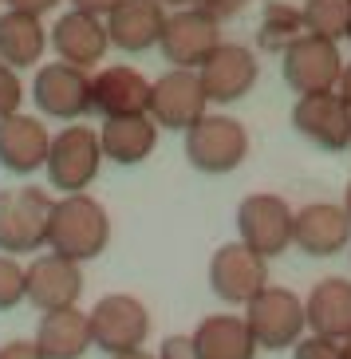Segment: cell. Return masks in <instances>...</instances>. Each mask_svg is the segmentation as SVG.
Wrapping results in <instances>:
<instances>
[{
  "label": "cell",
  "instance_id": "603a6c76",
  "mask_svg": "<svg viewBox=\"0 0 351 359\" xmlns=\"http://www.w3.org/2000/svg\"><path fill=\"white\" fill-rule=\"evenodd\" d=\"M193 348L198 359H256L261 344L249 332L245 316H205L193 327Z\"/></svg>",
  "mask_w": 351,
  "mask_h": 359
},
{
  "label": "cell",
  "instance_id": "4dcf8cb0",
  "mask_svg": "<svg viewBox=\"0 0 351 359\" xmlns=\"http://www.w3.org/2000/svg\"><path fill=\"white\" fill-rule=\"evenodd\" d=\"M158 359H198L193 336H166L158 348Z\"/></svg>",
  "mask_w": 351,
  "mask_h": 359
},
{
  "label": "cell",
  "instance_id": "d4e9b609",
  "mask_svg": "<svg viewBox=\"0 0 351 359\" xmlns=\"http://www.w3.org/2000/svg\"><path fill=\"white\" fill-rule=\"evenodd\" d=\"M48 52V28L40 24V16L20 8L0 12V60L8 67H36Z\"/></svg>",
  "mask_w": 351,
  "mask_h": 359
},
{
  "label": "cell",
  "instance_id": "9a60e30c",
  "mask_svg": "<svg viewBox=\"0 0 351 359\" xmlns=\"http://www.w3.org/2000/svg\"><path fill=\"white\" fill-rule=\"evenodd\" d=\"M28 304L40 312H60V308H75L79 292H83V264L67 261L60 253H40L28 261Z\"/></svg>",
  "mask_w": 351,
  "mask_h": 359
},
{
  "label": "cell",
  "instance_id": "d6986e66",
  "mask_svg": "<svg viewBox=\"0 0 351 359\" xmlns=\"http://www.w3.org/2000/svg\"><path fill=\"white\" fill-rule=\"evenodd\" d=\"M166 4L162 0H118L106 12V36L118 52H150L158 48L162 28H166Z\"/></svg>",
  "mask_w": 351,
  "mask_h": 359
},
{
  "label": "cell",
  "instance_id": "7a4b0ae2",
  "mask_svg": "<svg viewBox=\"0 0 351 359\" xmlns=\"http://www.w3.org/2000/svg\"><path fill=\"white\" fill-rule=\"evenodd\" d=\"M55 198L36 186H12L0 190V253H40L48 245V222H52Z\"/></svg>",
  "mask_w": 351,
  "mask_h": 359
},
{
  "label": "cell",
  "instance_id": "484cf974",
  "mask_svg": "<svg viewBox=\"0 0 351 359\" xmlns=\"http://www.w3.org/2000/svg\"><path fill=\"white\" fill-rule=\"evenodd\" d=\"M304 32H308L304 28V8L284 4V0H268L265 16H261V28H256V43L265 52H284L288 43H296Z\"/></svg>",
  "mask_w": 351,
  "mask_h": 359
},
{
  "label": "cell",
  "instance_id": "4fadbf2b",
  "mask_svg": "<svg viewBox=\"0 0 351 359\" xmlns=\"http://www.w3.org/2000/svg\"><path fill=\"white\" fill-rule=\"evenodd\" d=\"M292 127L319 150H343L351 142V107L343 103L340 91L300 95L292 107Z\"/></svg>",
  "mask_w": 351,
  "mask_h": 359
},
{
  "label": "cell",
  "instance_id": "f35d334b",
  "mask_svg": "<svg viewBox=\"0 0 351 359\" xmlns=\"http://www.w3.org/2000/svg\"><path fill=\"white\" fill-rule=\"evenodd\" d=\"M343 210H347V217H351V182H347V190H343Z\"/></svg>",
  "mask_w": 351,
  "mask_h": 359
},
{
  "label": "cell",
  "instance_id": "3957f363",
  "mask_svg": "<svg viewBox=\"0 0 351 359\" xmlns=\"http://www.w3.org/2000/svg\"><path fill=\"white\" fill-rule=\"evenodd\" d=\"M186 158L202 174H233L249 158V130L233 115H209L205 111L186 130Z\"/></svg>",
  "mask_w": 351,
  "mask_h": 359
},
{
  "label": "cell",
  "instance_id": "60d3db41",
  "mask_svg": "<svg viewBox=\"0 0 351 359\" xmlns=\"http://www.w3.org/2000/svg\"><path fill=\"white\" fill-rule=\"evenodd\" d=\"M347 40H351V28H347Z\"/></svg>",
  "mask_w": 351,
  "mask_h": 359
},
{
  "label": "cell",
  "instance_id": "44dd1931",
  "mask_svg": "<svg viewBox=\"0 0 351 359\" xmlns=\"http://www.w3.org/2000/svg\"><path fill=\"white\" fill-rule=\"evenodd\" d=\"M158 123L150 115H118L103 118L99 142H103V158H111L115 166H139L158 150Z\"/></svg>",
  "mask_w": 351,
  "mask_h": 359
},
{
  "label": "cell",
  "instance_id": "8992f818",
  "mask_svg": "<svg viewBox=\"0 0 351 359\" xmlns=\"http://www.w3.org/2000/svg\"><path fill=\"white\" fill-rule=\"evenodd\" d=\"M343 55L336 40H324V36L304 32L296 43H288L280 52V72H284V83L296 91V95H319V91H336L343 75Z\"/></svg>",
  "mask_w": 351,
  "mask_h": 359
},
{
  "label": "cell",
  "instance_id": "8fae6325",
  "mask_svg": "<svg viewBox=\"0 0 351 359\" xmlns=\"http://www.w3.org/2000/svg\"><path fill=\"white\" fill-rule=\"evenodd\" d=\"M32 103L48 118H64V123L83 118L91 111V75H87V67L64 64V60L36 67Z\"/></svg>",
  "mask_w": 351,
  "mask_h": 359
},
{
  "label": "cell",
  "instance_id": "9c48e42d",
  "mask_svg": "<svg viewBox=\"0 0 351 359\" xmlns=\"http://www.w3.org/2000/svg\"><path fill=\"white\" fill-rule=\"evenodd\" d=\"M217 43H221V20L209 16L202 4H186V8H174L166 16L158 48L166 55V64L174 67H202Z\"/></svg>",
  "mask_w": 351,
  "mask_h": 359
},
{
  "label": "cell",
  "instance_id": "7c38bea8",
  "mask_svg": "<svg viewBox=\"0 0 351 359\" xmlns=\"http://www.w3.org/2000/svg\"><path fill=\"white\" fill-rule=\"evenodd\" d=\"M268 285V257L249 249L245 241L221 245L209 261V288L225 304H249Z\"/></svg>",
  "mask_w": 351,
  "mask_h": 359
},
{
  "label": "cell",
  "instance_id": "6da1fadb",
  "mask_svg": "<svg viewBox=\"0 0 351 359\" xmlns=\"http://www.w3.org/2000/svg\"><path fill=\"white\" fill-rule=\"evenodd\" d=\"M111 245V217L91 194H64L52 205L48 222V249L67 261H95Z\"/></svg>",
  "mask_w": 351,
  "mask_h": 359
},
{
  "label": "cell",
  "instance_id": "ac0fdd59",
  "mask_svg": "<svg viewBox=\"0 0 351 359\" xmlns=\"http://www.w3.org/2000/svg\"><path fill=\"white\" fill-rule=\"evenodd\" d=\"M91 111L103 118L150 115V79L127 64H111L91 75Z\"/></svg>",
  "mask_w": 351,
  "mask_h": 359
},
{
  "label": "cell",
  "instance_id": "cb8c5ba5",
  "mask_svg": "<svg viewBox=\"0 0 351 359\" xmlns=\"http://www.w3.org/2000/svg\"><path fill=\"white\" fill-rule=\"evenodd\" d=\"M36 344L48 359H83L91 344V316L79 308H60V312H43L36 327Z\"/></svg>",
  "mask_w": 351,
  "mask_h": 359
},
{
  "label": "cell",
  "instance_id": "8d00e7d4",
  "mask_svg": "<svg viewBox=\"0 0 351 359\" xmlns=\"http://www.w3.org/2000/svg\"><path fill=\"white\" fill-rule=\"evenodd\" d=\"M111 359H158V355H150L146 348H135V351H123V355H111Z\"/></svg>",
  "mask_w": 351,
  "mask_h": 359
},
{
  "label": "cell",
  "instance_id": "e0dca14e",
  "mask_svg": "<svg viewBox=\"0 0 351 359\" xmlns=\"http://www.w3.org/2000/svg\"><path fill=\"white\" fill-rule=\"evenodd\" d=\"M292 245L308 257H336L351 245V217L336 201H312L296 210L292 222Z\"/></svg>",
  "mask_w": 351,
  "mask_h": 359
},
{
  "label": "cell",
  "instance_id": "e575fe53",
  "mask_svg": "<svg viewBox=\"0 0 351 359\" xmlns=\"http://www.w3.org/2000/svg\"><path fill=\"white\" fill-rule=\"evenodd\" d=\"M118 0H71V8H83V12H95V16H106L115 8Z\"/></svg>",
  "mask_w": 351,
  "mask_h": 359
},
{
  "label": "cell",
  "instance_id": "b9f144b4",
  "mask_svg": "<svg viewBox=\"0 0 351 359\" xmlns=\"http://www.w3.org/2000/svg\"><path fill=\"white\" fill-rule=\"evenodd\" d=\"M347 150H351V142H347Z\"/></svg>",
  "mask_w": 351,
  "mask_h": 359
},
{
  "label": "cell",
  "instance_id": "1f68e13d",
  "mask_svg": "<svg viewBox=\"0 0 351 359\" xmlns=\"http://www.w3.org/2000/svg\"><path fill=\"white\" fill-rule=\"evenodd\" d=\"M0 359H48L40 351L36 339H8L4 348H0Z\"/></svg>",
  "mask_w": 351,
  "mask_h": 359
},
{
  "label": "cell",
  "instance_id": "4316f807",
  "mask_svg": "<svg viewBox=\"0 0 351 359\" xmlns=\"http://www.w3.org/2000/svg\"><path fill=\"white\" fill-rule=\"evenodd\" d=\"M304 28L324 40H347L351 0H304Z\"/></svg>",
  "mask_w": 351,
  "mask_h": 359
},
{
  "label": "cell",
  "instance_id": "7bdbcfd3",
  "mask_svg": "<svg viewBox=\"0 0 351 359\" xmlns=\"http://www.w3.org/2000/svg\"><path fill=\"white\" fill-rule=\"evenodd\" d=\"M0 4H4V0H0Z\"/></svg>",
  "mask_w": 351,
  "mask_h": 359
},
{
  "label": "cell",
  "instance_id": "836d02e7",
  "mask_svg": "<svg viewBox=\"0 0 351 359\" xmlns=\"http://www.w3.org/2000/svg\"><path fill=\"white\" fill-rule=\"evenodd\" d=\"M60 0H4V8H20V12H32V16H43L52 12Z\"/></svg>",
  "mask_w": 351,
  "mask_h": 359
},
{
  "label": "cell",
  "instance_id": "83f0119b",
  "mask_svg": "<svg viewBox=\"0 0 351 359\" xmlns=\"http://www.w3.org/2000/svg\"><path fill=\"white\" fill-rule=\"evenodd\" d=\"M28 300V273L16 257L0 253V312H12Z\"/></svg>",
  "mask_w": 351,
  "mask_h": 359
},
{
  "label": "cell",
  "instance_id": "5b68a950",
  "mask_svg": "<svg viewBox=\"0 0 351 359\" xmlns=\"http://www.w3.org/2000/svg\"><path fill=\"white\" fill-rule=\"evenodd\" d=\"M103 166V142L99 130L91 127H64L60 135H52V150H48V182L60 194H83L91 182L99 178Z\"/></svg>",
  "mask_w": 351,
  "mask_h": 359
},
{
  "label": "cell",
  "instance_id": "f546056e",
  "mask_svg": "<svg viewBox=\"0 0 351 359\" xmlns=\"http://www.w3.org/2000/svg\"><path fill=\"white\" fill-rule=\"evenodd\" d=\"M24 103V83L20 75H16V67H8L4 60H0V118L16 115Z\"/></svg>",
  "mask_w": 351,
  "mask_h": 359
},
{
  "label": "cell",
  "instance_id": "2e32d148",
  "mask_svg": "<svg viewBox=\"0 0 351 359\" xmlns=\"http://www.w3.org/2000/svg\"><path fill=\"white\" fill-rule=\"evenodd\" d=\"M48 43L55 48V55L64 64L75 67H95L99 60L111 48V36H106V16L83 8H67L64 16H55V24L48 28Z\"/></svg>",
  "mask_w": 351,
  "mask_h": 359
},
{
  "label": "cell",
  "instance_id": "d6a6232c",
  "mask_svg": "<svg viewBox=\"0 0 351 359\" xmlns=\"http://www.w3.org/2000/svg\"><path fill=\"white\" fill-rule=\"evenodd\" d=\"M209 16H217V20H229V16H237V12H245L253 0H198Z\"/></svg>",
  "mask_w": 351,
  "mask_h": 359
},
{
  "label": "cell",
  "instance_id": "ffe728a7",
  "mask_svg": "<svg viewBox=\"0 0 351 359\" xmlns=\"http://www.w3.org/2000/svg\"><path fill=\"white\" fill-rule=\"evenodd\" d=\"M48 150H52V135L36 115H16L0 118V166L8 174H36L48 162Z\"/></svg>",
  "mask_w": 351,
  "mask_h": 359
},
{
  "label": "cell",
  "instance_id": "ab89813d",
  "mask_svg": "<svg viewBox=\"0 0 351 359\" xmlns=\"http://www.w3.org/2000/svg\"><path fill=\"white\" fill-rule=\"evenodd\" d=\"M343 359H351V336L343 339Z\"/></svg>",
  "mask_w": 351,
  "mask_h": 359
},
{
  "label": "cell",
  "instance_id": "ba28073f",
  "mask_svg": "<svg viewBox=\"0 0 351 359\" xmlns=\"http://www.w3.org/2000/svg\"><path fill=\"white\" fill-rule=\"evenodd\" d=\"M209 111V95L198 67H170L150 83V118L162 130H190Z\"/></svg>",
  "mask_w": 351,
  "mask_h": 359
},
{
  "label": "cell",
  "instance_id": "30bf717a",
  "mask_svg": "<svg viewBox=\"0 0 351 359\" xmlns=\"http://www.w3.org/2000/svg\"><path fill=\"white\" fill-rule=\"evenodd\" d=\"M292 222H296V210L288 205L277 194H249L241 205H237V233L249 249H256L261 257H280L292 245Z\"/></svg>",
  "mask_w": 351,
  "mask_h": 359
},
{
  "label": "cell",
  "instance_id": "f1b7e54d",
  "mask_svg": "<svg viewBox=\"0 0 351 359\" xmlns=\"http://www.w3.org/2000/svg\"><path fill=\"white\" fill-rule=\"evenodd\" d=\"M292 359H343V339H328V336L308 332V336L296 339Z\"/></svg>",
  "mask_w": 351,
  "mask_h": 359
},
{
  "label": "cell",
  "instance_id": "d590c367",
  "mask_svg": "<svg viewBox=\"0 0 351 359\" xmlns=\"http://www.w3.org/2000/svg\"><path fill=\"white\" fill-rule=\"evenodd\" d=\"M336 91H340V95H343V103L351 107V64L343 67V75H340V87H336Z\"/></svg>",
  "mask_w": 351,
  "mask_h": 359
},
{
  "label": "cell",
  "instance_id": "5bb4252c",
  "mask_svg": "<svg viewBox=\"0 0 351 359\" xmlns=\"http://www.w3.org/2000/svg\"><path fill=\"white\" fill-rule=\"evenodd\" d=\"M202 75V87L209 103H237V99H245L249 91L256 87L261 79V64H256V55L249 52L245 43H217L213 55L198 67Z\"/></svg>",
  "mask_w": 351,
  "mask_h": 359
},
{
  "label": "cell",
  "instance_id": "277c9868",
  "mask_svg": "<svg viewBox=\"0 0 351 359\" xmlns=\"http://www.w3.org/2000/svg\"><path fill=\"white\" fill-rule=\"evenodd\" d=\"M245 324L265 351H284V348H296V339L304 336L308 312H304V300L292 288L265 285L245 304Z\"/></svg>",
  "mask_w": 351,
  "mask_h": 359
},
{
  "label": "cell",
  "instance_id": "74e56055",
  "mask_svg": "<svg viewBox=\"0 0 351 359\" xmlns=\"http://www.w3.org/2000/svg\"><path fill=\"white\" fill-rule=\"evenodd\" d=\"M162 4H170V8H186V4H198V0H162Z\"/></svg>",
  "mask_w": 351,
  "mask_h": 359
},
{
  "label": "cell",
  "instance_id": "7402d4cb",
  "mask_svg": "<svg viewBox=\"0 0 351 359\" xmlns=\"http://www.w3.org/2000/svg\"><path fill=\"white\" fill-rule=\"evenodd\" d=\"M308 312V332L328 339H347L351 336V280L343 276H324L304 300Z\"/></svg>",
  "mask_w": 351,
  "mask_h": 359
},
{
  "label": "cell",
  "instance_id": "52a82bcc",
  "mask_svg": "<svg viewBox=\"0 0 351 359\" xmlns=\"http://www.w3.org/2000/svg\"><path fill=\"white\" fill-rule=\"evenodd\" d=\"M87 316H91V344L99 351H106V355L135 351L150 336V312L139 296L111 292L103 300H95V308Z\"/></svg>",
  "mask_w": 351,
  "mask_h": 359
}]
</instances>
